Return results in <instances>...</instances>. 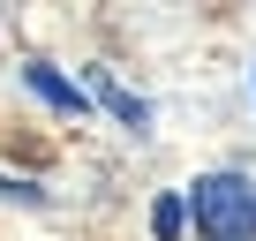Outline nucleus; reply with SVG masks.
<instances>
[{
	"label": "nucleus",
	"mask_w": 256,
	"mask_h": 241,
	"mask_svg": "<svg viewBox=\"0 0 256 241\" xmlns=\"http://www.w3.org/2000/svg\"><path fill=\"white\" fill-rule=\"evenodd\" d=\"M23 83H30L38 98H53L60 113H83V106H90V98H83V90H76V83H68L60 68H46V60H30V68H23Z\"/></svg>",
	"instance_id": "2"
},
{
	"label": "nucleus",
	"mask_w": 256,
	"mask_h": 241,
	"mask_svg": "<svg viewBox=\"0 0 256 241\" xmlns=\"http://www.w3.org/2000/svg\"><path fill=\"white\" fill-rule=\"evenodd\" d=\"M98 98H106V106H113V113L128 120V128H144V120H151V113H144V98H128V90H113V76L98 83Z\"/></svg>",
	"instance_id": "4"
},
{
	"label": "nucleus",
	"mask_w": 256,
	"mask_h": 241,
	"mask_svg": "<svg viewBox=\"0 0 256 241\" xmlns=\"http://www.w3.org/2000/svg\"><path fill=\"white\" fill-rule=\"evenodd\" d=\"M188 218L204 241H256V181L248 174H204L188 188Z\"/></svg>",
	"instance_id": "1"
},
{
	"label": "nucleus",
	"mask_w": 256,
	"mask_h": 241,
	"mask_svg": "<svg viewBox=\"0 0 256 241\" xmlns=\"http://www.w3.org/2000/svg\"><path fill=\"white\" fill-rule=\"evenodd\" d=\"M181 226H188V204H181V196H158V204H151V234H158V241H181Z\"/></svg>",
	"instance_id": "3"
}]
</instances>
